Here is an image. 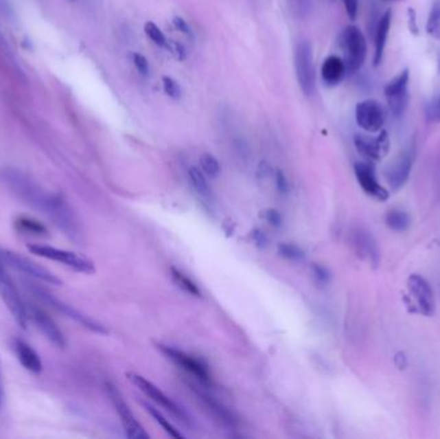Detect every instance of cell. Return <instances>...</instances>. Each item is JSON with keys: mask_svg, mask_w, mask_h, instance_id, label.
<instances>
[{"mask_svg": "<svg viewBox=\"0 0 440 439\" xmlns=\"http://www.w3.org/2000/svg\"><path fill=\"white\" fill-rule=\"evenodd\" d=\"M0 179L22 203L47 215L61 229L63 235L75 243L82 241L80 222L63 196L44 190L30 175L16 168L3 169L0 172Z\"/></svg>", "mask_w": 440, "mask_h": 439, "instance_id": "cell-1", "label": "cell"}, {"mask_svg": "<svg viewBox=\"0 0 440 439\" xmlns=\"http://www.w3.org/2000/svg\"><path fill=\"white\" fill-rule=\"evenodd\" d=\"M340 49L344 53V62L349 75L357 74L367 58V41L356 25H349L338 36Z\"/></svg>", "mask_w": 440, "mask_h": 439, "instance_id": "cell-2", "label": "cell"}, {"mask_svg": "<svg viewBox=\"0 0 440 439\" xmlns=\"http://www.w3.org/2000/svg\"><path fill=\"white\" fill-rule=\"evenodd\" d=\"M27 249L35 256L49 259V260L57 262V263H62L63 266L69 267L76 272L86 273V275H92L95 272L94 263L92 260L88 259L86 256L78 254V253L63 250V249H58V247H53V246L40 245V244H32V245L27 246Z\"/></svg>", "mask_w": 440, "mask_h": 439, "instance_id": "cell-3", "label": "cell"}, {"mask_svg": "<svg viewBox=\"0 0 440 439\" xmlns=\"http://www.w3.org/2000/svg\"><path fill=\"white\" fill-rule=\"evenodd\" d=\"M295 71L301 92L307 97L314 93L316 88V69L313 58V48L308 41H300L295 47Z\"/></svg>", "mask_w": 440, "mask_h": 439, "instance_id": "cell-4", "label": "cell"}, {"mask_svg": "<svg viewBox=\"0 0 440 439\" xmlns=\"http://www.w3.org/2000/svg\"><path fill=\"white\" fill-rule=\"evenodd\" d=\"M4 264L5 263L0 256V295L3 297V302L5 303L7 308L10 309L17 325L26 330L29 324V315L26 306L19 293V289L14 285Z\"/></svg>", "mask_w": 440, "mask_h": 439, "instance_id": "cell-5", "label": "cell"}, {"mask_svg": "<svg viewBox=\"0 0 440 439\" xmlns=\"http://www.w3.org/2000/svg\"><path fill=\"white\" fill-rule=\"evenodd\" d=\"M128 379L143 393L146 397H148L151 401H154L156 405L161 406L167 412H170L175 419H178L185 424H188L191 421L185 409H182L179 405H176L169 396H166L161 389L157 388L154 383H151L150 380H147L138 374H128Z\"/></svg>", "mask_w": 440, "mask_h": 439, "instance_id": "cell-6", "label": "cell"}, {"mask_svg": "<svg viewBox=\"0 0 440 439\" xmlns=\"http://www.w3.org/2000/svg\"><path fill=\"white\" fill-rule=\"evenodd\" d=\"M408 87H410V70L404 69L394 79H391L384 88L388 107L394 117L403 116L407 110L408 101H410Z\"/></svg>", "mask_w": 440, "mask_h": 439, "instance_id": "cell-7", "label": "cell"}, {"mask_svg": "<svg viewBox=\"0 0 440 439\" xmlns=\"http://www.w3.org/2000/svg\"><path fill=\"white\" fill-rule=\"evenodd\" d=\"M106 392H107L108 397L111 399L113 407L116 409L119 418L121 420V424H123L124 430H125L126 436L129 438L133 439L150 438L148 433L143 429L141 423L135 419L132 409L128 406V403L124 401L123 396L119 392V389L116 388L111 383H107L106 384Z\"/></svg>", "mask_w": 440, "mask_h": 439, "instance_id": "cell-8", "label": "cell"}, {"mask_svg": "<svg viewBox=\"0 0 440 439\" xmlns=\"http://www.w3.org/2000/svg\"><path fill=\"white\" fill-rule=\"evenodd\" d=\"M0 256L5 264H8L21 273L34 277L36 280H40V281H44L51 285H57V286L62 285L61 280L56 275H53L51 271L36 264L35 262H32L25 256H20V254L10 251V250H3V249H0Z\"/></svg>", "mask_w": 440, "mask_h": 439, "instance_id": "cell-9", "label": "cell"}, {"mask_svg": "<svg viewBox=\"0 0 440 439\" xmlns=\"http://www.w3.org/2000/svg\"><path fill=\"white\" fill-rule=\"evenodd\" d=\"M416 153H417V147H416V141L413 139L398 155V157L394 160V163L390 165V168L386 172V179H388V183L390 184L393 191H398L408 181L412 166L416 160Z\"/></svg>", "mask_w": 440, "mask_h": 439, "instance_id": "cell-10", "label": "cell"}, {"mask_svg": "<svg viewBox=\"0 0 440 439\" xmlns=\"http://www.w3.org/2000/svg\"><path fill=\"white\" fill-rule=\"evenodd\" d=\"M356 122L367 133H379L386 122V111L376 100H364L356 107Z\"/></svg>", "mask_w": 440, "mask_h": 439, "instance_id": "cell-11", "label": "cell"}, {"mask_svg": "<svg viewBox=\"0 0 440 439\" xmlns=\"http://www.w3.org/2000/svg\"><path fill=\"white\" fill-rule=\"evenodd\" d=\"M34 290H35V293H36L38 296L41 297L44 302H47V303L51 304L54 309H57L58 312H61L62 315L71 318L75 322H78L79 325H82V327L91 330L93 333H97V334H102V335L108 334V330L103 326L102 324H100L98 321H95L92 317L84 315L80 311L75 309V308L70 306V304H66L65 302H62L60 299L54 297V296L49 294L48 291H44V290H41L39 287H35Z\"/></svg>", "mask_w": 440, "mask_h": 439, "instance_id": "cell-12", "label": "cell"}, {"mask_svg": "<svg viewBox=\"0 0 440 439\" xmlns=\"http://www.w3.org/2000/svg\"><path fill=\"white\" fill-rule=\"evenodd\" d=\"M354 144L360 155L369 160L379 161L384 159L390 150L389 134L386 131H380L376 137L366 134H357L354 137Z\"/></svg>", "mask_w": 440, "mask_h": 439, "instance_id": "cell-13", "label": "cell"}, {"mask_svg": "<svg viewBox=\"0 0 440 439\" xmlns=\"http://www.w3.org/2000/svg\"><path fill=\"white\" fill-rule=\"evenodd\" d=\"M410 296L416 303V309L424 316L431 317L435 313V299L429 282L419 275H410L407 281Z\"/></svg>", "mask_w": 440, "mask_h": 439, "instance_id": "cell-14", "label": "cell"}, {"mask_svg": "<svg viewBox=\"0 0 440 439\" xmlns=\"http://www.w3.org/2000/svg\"><path fill=\"white\" fill-rule=\"evenodd\" d=\"M159 348L166 357L174 362L176 366L183 368L192 376H195L204 383H207L210 380V372L206 368L205 363H202L200 359H197L194 356L185 353L181 349H176V348L169 347V346H159Z\"/></svg>", "mask_w": 440, "mask_h": 439, "instance_id": "cell-15", "label": "cell"}, {"mask_svg": "<svg viewBox=\"0 0 440 439\" xmlns=\"http://www.w3.org/2000/svg\"><path fill=\"white\" fill-rule=\"evenodd\" d=\"M354 173L357 177L359 185L366 194L379 200L386 201L389 199V192L385 187H382L378 181L375 173V166L369 163H357L354 165Z\"/></svg>", "mask_w": 440, "mask_h": 439, "instance_id": "cell-16", "label": "cell"}, {"mask_svg": "<svg viewBox=\"0 0 440 439\" xmlns=\"http://www.w3.org/2000/svg\"><path fill=\"white\" fill-rule=\"evenodd\" d=\"M351 243L353 247L357 253V256H360L362 259H367L371 264L378 266L380 260V251L376 240L372 237V235L362 229L357 228L351 234Z\"/></svg>", "mask_w": 440, "mask_h": 439, "instance_id": "cell-17", "label": "cell"}, {"mask_svg": "<svg viewBox=\"0 0 440 439\" xmlns=\"http://www.w3.org/2000/svg\"><path fill=\"white\" fill-rule=\"evenodd\" d=\"M31 316L34 318L35 325L53 346L57 348H65L66 339L63 337L61 330L57 326V324L54 322V319L47 312H44L39 308H34Z\"/></svg>", "mask_w": 440, "mask_h": 439, "instance_id": "cell-18", "label": "cell"}, {"mask_svg": "<svg viewBox=\"0 0 440 439\" xmlns=\"http://www.w3.org/2000/svg\"><path fill=\"white\" fill-rule=\"evenodd\" d=\"M348 72H347V66L344 60L334 54L328 56L321 67L322 80L329 88L338 87V84L344 80Z\"/></svg>", "mask_w": 440, "mask_h": 439, "instance_id": "cell-19", "label": "cell"}, {"mask_svg": "<svg viewBox=\"0 0 440 439\" xmlns=\"http://www.w3.org/2000/svg\"><path fill=\"white\" fill-rule=\"evenodd\" d=\"M12 347L13 350L17 356V359L20 361L21 365L26 370H29L31 372H40L43 370V363H41L40 357L39 354L29 346L25 340L22 339H13L12 340Z\"/></svg>", "mask_w": 440, "mask_h": 439, "instance_id": "cell-20", "label": "cell"}, {"mask_svg": "<svg viewBox=\"0 0 440 439\" xmlns=\"http://www.w3.org/2000/svg\"><path fill=\"white\" fill-rule=\"evenodd\" d=\"M393 20V12L388 10L378 22V27L375 32V54H373V65L379 66L384 58V52L386 48V41L389 36L390 27Z\"/></svg>", "mask_w": 440, "mask_h": 439, "instance_id": "cell-21", "label": "cell"}, {"mask_svg": "<svg viewBox=\"0 0 440 439\" xmlns=\"http://www.w3.org/2000/svg\"><path fill=\"white\" fill-rule=\"evenodd\" d=\"M188 178L189 182L192 184L194 190L197 194H200L202 199H210L211 197V188L206 181L205 173L202 170H200L198 168L192 166L188 170Z\"/></svg>", "mask_w": 440, "mask_h": 439, "instance_id": "cell-22", "label": "cell"}, {"mask_svg": "<svg viewBox=\"0 0 440 439\" xmlns=\"http://www.w3.org/2000/svg\"><path fill=\"white\" fill-rule=\"evenodd\" d=\"M385 222L390 229L397 231V232H403V231L408 229V227L410 225V215L403 210L391 209L385 216Z\"/></svg>", "mask_w": 440, "mask_h": 439, "instance_id": "cell-23", "label": "cell"}, {"mask_svg": "<svg viewBox=\"0 0 440 439\" xmlns=\"http://www.w3.org/2000/svg\"><path fill=\"white\" fill-rule=\"evenodd\" d=\"M170 275H172L173 281L176 284V286L181 287L187 294L196 296V297L201 296V290L198 289V286L196 285L195 282L189 277L185 276L183 272H181L179 269H176L173 267L170 269Z\"/></svg>", "mask_w": 440, "mask_h": 439, "instance_id": "cell-24", "label": "cell"}, {"mask_svg": "<svg viewBox=\"0 0 440 439\" xmlns=\"http://www.w3.org/2000/svg\"><path fill=\"white\" fill-rule=\"evenodd\" d=\"M144 409H147V412H150L152 415L154 421L159 423L161 425V428L173 438H183V434L179 431V430L175 429L174 427L169 423V420L165 419L164 415L159 411L157 409L152 407L151 405H147V403H143Z\"/></svg>", "mask_w": 440, "mask_h": 439, "instance_id": "cell-25", "label": "cell"}, {"mask_svg": "<svg viewBox=\"0 0 440 439\" xmlns=\"http://www.w3.org/2000/svg\"><path fill=\"white\" fill-rule=\"evenodd\" d=\"M290 13L297 20H305L312 12V0H286Z\"/></svg>", "mask_w": 440, "mask_h": 439, "instance_id": "cell-26", "label": "cell"}, {"mask_svg": "<svg viewBox=\"0 0 440 439\" xmlns=\"http://www.w3.org/2000/svg\"><path fill=\"white\" fill-rule=\"evenodd\" d=\"M426 31L432 38L440 41V0H437L431 7Z\"/></svg>", "mask_w": 440, "mask_h": 439, "instance_id": "cell-27", "label": "cell"}, {"mask_svg": "<svg viewBox=\"0 0 440 439\" xmlns=\"http://www.w3.org/2000/svg\"><path fill=\"white\" fill-rule=\"evenodd\" d=\"M200 165H201V170L210 178H218L222 170L220 164L211 153H204L200 157Z\"/></svg>", "mask_w": 440, "mask_h": 439, "instance_id": "cell-28", "label": "cell"}, {"mask_svg": "<svg viewBox=\"0 0 440 439\" xmlns=\"http://www.w3.org/2000/svg\"><path fill=\"white\" fill-rule=\"evenodd\" d=\"M16 225L19 227V229L22 232H27V234H34V235H45L47 234V228L44 225L39 223L38 221H34L27 216H21L17 219Z\"/></svg>", "mask_w": 440, "mask_h": 439, "instance_id": "cell-29", "label": "cell"}, {"mask_svg": "<svg viewBox=\"0 0 440 439\" xmlns=\"http://www.w3.org/2000/svg\"><path fill=\"white\" fill-rule=\"evenodd\" d=\"M144 32L146 35L151 39L152 43H154L157 47H161V48H166V44H167V39L164 35V32L161 31V29L152 22V21H148L146 22L144 25Z\"/></svg>", "mask_w": 440, "mask_h": 439, "instance_id": "cell-30", "label": "cell"}, {"mask_svg": "<svg viewBox=\"0 0 440 439\" xmlns=\"http://www.w3.org/2000/svg\"><path fill=\"white\" fill-rule=\"evenodd\" d=\"M163 87H164V91L172 100H179L181 95H182V89H181V85L178 84V82H175L173 78L170 76H164L163 78Z\"/></svg>", "mask_w": 440, "mask_h": 439, "instance_id": "cell-31", "label": "cell"}, {"mask_svg": "<svg viewBox=\"0 0 440 439\" xmlns=\"http://www.w3.org/2000/svg\"><path fill=\"white\" fill-rule=\"evenodd\" d=\"M278 250L281 256H285L290 260H300L304 258L303 250L299 246L292 245V244H282L279 245Z\"/></svg>", "mask_w": 440, "mask_h": 439, "instance_id": "cell-32", "label": "cell"}, {"mask_svg": "<svg viewBox=\"0 0 440 439\" xmlns=\"http://www.w3.org/2000/svg\"><path fill=\"white\" fill-rule=\"evenodd\" d=\"M426 117H428L429 123H440V93L428 106Z\"/></svg>", "mask_w": 440, "mask_h": 439, "instance_id": "cell-33", "label": "cell"}, {"mask_svg": "<svg viewBox=\"0 0 440 439\" xmlns=\"http://www.w3.org/2000/svg\"><path fill=\"white\" fill-rule=\"evenodd\" d=\"M132 60H133L134 66H135L137 71L139 72L142 76H147L150 74V63H148L143 54L134 52L133 54H132Z\"/></svg>", "mask_w": 440, "mask_h": 439, "instance_id": "cell-34", "label": "cell"}, {"mask_svg": "<svg viewBox=\"0 0 440 439\" xmlns=\"http://www.w3.org/2000/svg\"><path fill=\"white\" fill-rule=\"evenodd\" d=\"M166 48L172 52V54L174 56L176 60L183 61L187 57V51H185V45H182L181 43L175 41H167Z\"/></svg>", "mask_w": 440, "mask_h": 439, "instance_id": "cell-35", "label": "cell"}, {"mask_svg": "<svg viewBox=\"0 0 440 439\" xmlns=\"http://www.w3.org/2000/svg\"><path fill=\"white\" fill-rule=\"evenodd\" d=\"M173 23H174L175 29H176V30H179L182 34H185V36H188V38L194 39V31L191 29L189 23H188L183 17L176 16V17L173 19Z\"/></svg>", "mask_w": 440, "mask_h": 439, "instance_id": "cell-36", "label": "cell"}, {"mask_svg": "<svg viewBox=\"0 0 440 439\" xmlns=\"http://www.w3.org/2000/svg\"><path fill=\"white\" fill-rule=\"evenodd\" d=\"M345 10L349 19L351 21L357 20L359 10V0H344Z\"/></svg>", "mask_w": 440, "mask_h": 439, "instance_id": "cell-37", "label": "cell"}, {"mask_svg": "<svg viewBox=\"0 0 440 439\" xmlns=\"http://www.w3.org/2000/svg\"><path fill=\"white\" fill-rule=\"evenodd\" d=\"M313 272H314V277L317 278L318 282L327 284L329 281V273L325 267L314 266L313 267Z\"/></svg>", "mask_w": 440, "mask_h": 439, "instance_id": "cell-38", "label": "cell"}, {"mask_svg": "<svg viewBox=\"0 0 440 439\" xmlns=\"http://www.w3.org/2000/svg\"><path fill=\"white\" fill-rule=\"evenodd\" d=\"M264 216H266V221H268L270 225H281V222H282L281 214H279L277 210H273V209L266 210Z\"/></svg>", "mask_w": 440, "mask_h": 439, "instance_id": "cell-39", "label": "cell"}, {"mask_svg": "<svg viewBox=\"0 0 440 439\" xmlns=\"http://www.w3.org/2000/svg\"><path fill=\"white\" fill-rule=\"evenodd\" d=\"M276 181L277 184H278L279 191L286 192L287 188H288V183H287L286 177H285L283 172H281V170H278V172H277Z\"/></svg>", "mask_w": 440, "mask_h": 439, "instance_id": "cell-40", "label": "cell"}, {"mask_svg": "<svg viewBox=\"0 0 440 439\" xmlns=\"http://www.w3.org/2000/svg\"><path fill=\"white\" fill-rule=\"evenodd\" d=\"M394 362H395V366L400 368H400L403 370V368H407V357H406V356H404V353H402V352L395 354V357H394Z\"/></svg>", "mask_w": 440, "mask_h": 439, "instance_id": "cell-41", "label": "cell"}, {"mask_svg": "<svg viewBox=\"0 0 440 439\" xmlns=\"http://www.w3.org/2000/svg\"><path fill=\"white\" fill-rule=\"evenodd\" d=\"M3 402H4V393H3V385H1V378H0V409L3 407Z\"/></svg>", "mask_w": 440, "mask_h": 439, "instance_id": "cell-42", "label": "cell"}, {"mask_svg": "<svg viewBox=\"0 0 440 439\" xmlns=\"http://www.w3.org/2000/svg\"><path fill=\"white\" fill-rule=\"evenodd\" d=\"M328 1H336V0H328Z\"/></svg>", "mask_w": 440, "mask_h": 439, "instance_id": "cell-43", "label": "cell"}, {"mask_svg": "<svg viewBox=\"0 0 440 439\" xmlns=\"http://www.w3.org/2000/svg\"><path fill=\"white\" fill-rule=\"evenodd\" d=\"M439 71H440V60H439Z\"/></svg>", "mask_w": 440, "mask_h": 439, "instance_id": "cell-44", "label": "cell"}, {"mask_svg": "<svg viewBox=\"0 0 440 439\" xmlns=\"http://www.w3.org/2000/svg\"><path fill=\"white\" fill-rule=\"evenodd\" d=\"M388 1H389V0H388Z\"/></svg>", "mask_w": 440, "mask_h": 439, "instance_id": "cell-45", "label": "cell"}]
</instances>
